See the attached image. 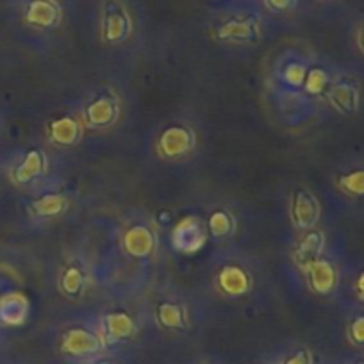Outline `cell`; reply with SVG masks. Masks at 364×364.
Masks as SVG:
<instances>
[{"label": "cell", "instance_id": "obj_23", "mask_svg": "<svg viewBox=\"0 0 364 364\" xmlns=\"http://www.w3.org/2000/svg\"><path fill=\"white\" fill-rule=\"evenodd\" d=\"M331 75L325 68L321 66H314V68H309L306 73V79H304L302 90L306 91L307 95L311 97H321L325 95L327 87L331 86Z\"/></svg>", "mask_w": 364, "mask_h": 364}, {"label": "cell", "instance_id": "obj_20", "mask_svg": "<svg viewBox=\"0 0 364 364\" xmlns=\"http://www.w3.org/2000/svg\"><path fill=\"white\" fill-rule=\"evenodd\" d=\"M102 327L106 338L113 343L132 338L136 332L134 318L127 311H113V313H107L104 316Z\"/></svg>", "mask_w": 364, "mask_h": 364}, {"label": "cell", "instance_id": "obj_4", "mask_svg": "<svg viewBox=\"0 0 364 364\" xmlns=\"http://www.w3.org/2000/svg\"><path fill=\"white\" fill-rule=\"evenodd\" d=\"M198 136L191 125L171 124L159 132L156 139V154L164 161H178L197 149Z\"/></svg>", "mask_w": 364, "mask_h": 364}, {"label": "cell", "instance_id": "obj_25", "mask_svg": "<svg viewBox=\"0 0 364 364\" xmlns=\"http://www.w3.org/2000/svg\"><path fill=\"white\" fill-rule=\"evenodd\" d=\"M266 11L281 15V13H289L296 8L299 0H261Z\"/></svg>", "mask_w": 364, "mask_h": 364}, {"label": "cell", "instance_id": "obj_28", "mask_svg": "<svg viewBox=\"0 0 364 364\" xmlns=\"http://www.w3.org/2000/svg\"><path fill=\"white\" fill-rule=\"evenodd\" d=\"M355 293H357V299H359V300L364 299V273L363 272H360L359 275H357Z\"/></svg>", "mask_w": 364, "mask_h": 364}, {"label": "cell", "instance_id": "obj_6", "mask_svg": "<svg viewBox=\"0 0 364 364\" xmlns=\"http://www.w3.org/2000/svg\"><path fill=\"white\" fill-rule=\"evenodd\" d=\"M65 18L61 0H23L22 22L36 31L58 29Z\"/></svg>", "mask_w": 364, "mask_h": 364}, {"label": "cell", "instance_id": "obj_13", "mask_svg": "<svg viewBox=\"0 0 364 364\" xmlns=\"http://www.w3.org/2000/svg\"><path fill=\"white\" fill-rule=\"evenodd\" d=\"M102 348V339L99 334L86 327H72L63 334L61 352L72 357L91 355Z\"/></svg>", "mask_w": 364, "mask_h": 364}, {"label": "cell", "instance_id": "obj_21", "mask_svg": "<svg viewBox=\"0 0 364 364\" xmlns=\"http://www.w3.org/2000/svg\"><path fill=\"white\" fill-rule=\"evenodd\" d=\"M205 227H208V234L213 240L225 241L234 236L237 222L236 216L232 215V211H229L227 208H216L213 209L211 215H209Z\"/></svg>", "mask_w": 364, "mask_h": 364}, {"label": "cell", "instance_id": "obj_11", "mask_svg": "<svg viewBox=\"0 0 364 364\" xmlns=\"http://www.w3.org/2000/svg\"><path fill=\"white\" fill-rule=\"evenodd\" d=\"M325 97L328 104L345 117H352L360 107V91L357 84L350 79L332 80L331 86L325 91Z\"/></svg>", "mask_w": 364, "mask_h": 364}, {"label": "cell", "instance_id": "obj_9", "mask_svg": "<svg viewBox=\"0 0 364 364\" xmlns=\"http://www.w3.org/2000/svg\"><path fill=\"white\" fill-rule=\"evenodd\" d=\"M325 243H327V240H325V232L321 229L313 227V229L304 230L291 250V259L296 268L300 272H306L313 262L321 259L325 252Z\"/></svg>", "mask_w": 364, "mask_h": 364}, {"label": "cell", "instance_id": "obj_27", "mask_svg": "<svg viewBox=\"0 0 364 364\" xmlns=\"http://www.w3.org/2000/svg\"><path fill=\"white\" fill-rule=\"evenodd\" d=\"M313 357H311V352L307 348H302L299 350V352H295L293 355H289L288 359L284 360V364H311L313 363Z\"/></svg>", "mask_w": 364, "mask_h": 364}, {"label": "cell", "instance_id": "obj_32", "mask_svg": "<svg viewBox=\"0 0 364 364\" xmlns=\"http://www.w3.org/2000/svg\"><path fill=\"white\" fill-rule=\"evenodd\" d=\"M211 2H220V0H211Z\"/></svg>", "mask_w": 364, "mask_h": 364}, {"label": "cell", "instance_id": "obj_18", "mask_svg": "<svg viewBox=\"0 0 364 364\" xmlns=\"http://www.w3.org/2000/svg\"><path fill=\"white\" fill-rule=\"evenodd\" d=\"M68 208L70 200L65 193H45L31 202L29 213L36 220H50L65 215Z\"/></svg>", "mask_w": 364, "mask_h": 364}, {"label": "cell", "instance_id": "obj_15", "mask_svg": "<svg viewBox=\"0 0 364 364\" xmlns=\"http://www.w3.org/2000/svg\"><path fill=\"white\" fill-rule=\"evenodd\" d=\"M87 269L77 259H70L59 272L58 289L65 299L79 300L86 293L87 288Z\"/></svg>", "mask_w": 364, "mask_h": 364}, {"label": "cell", "instance_id": "obj_1", "mask_svg": "<svg viewBox=\"0 0 364 364\" xmlns=\"http://www.w3.org/2000/svg\"><path fill=\"white\" fill-rule=\"evenodd\" d=\"M136 31V18L127 0H100L99 38L107 47L127 43Z\"/></svg>", "mask_w": 364, "mask_h": 364}, {"label": "cell", "instance_id": "obj_19", "mask_svg": "<svg viewBox=\"0 0 364 364\" xmlns=\"http://www.w3.org/2000/svg\"><path fill=\"white\" fill-rule=\"evenodd\" d=\"M156 321L166 331H184L190 325V314L182 304L164 300L156 306Z\"/></svg>", "mask_w": 364, "mask_h": 364}, {"label": "cell", "instance_id": "obj_8", "mask_svg": "<svg viewBox=\"0 0 364 364\" xmlns=\"http://www.w3.org/2000/svg\"><path fill=\"white\" fill-rule=\"evenodd\" d=\"M216 289L222 293L223 296L229 299H241L247 296L254 288V277L245 266L237 264V262H229L223 264L216 273Z\"/></svg>", "mask_w": 364, "mask_h": 364}, {"label": "cell", "instance_id": "obj_2", "mask_svg": "<svg viewBox=\"0 0 364 364\" xmlns=\"http://www.w3.org/2000/svg\"><path fill=\"white\" fill-rule=\"evenodd\" d=\"M211 36L220 43L254 45L262 38L261 16L255 13L237 11L227 15L213 27Z\"/></svg>", "mask_w": 364, "mask_h": 364}, {"label": "cell", "instance_id": "obj_29", "mask_svg": "<svg viewBox=\"0 0 364 364\" xmlns=\"http://www.w3.org/2000/svg\"><path fill=\"white\" fill-rule=\"evenodd\" d=\"M357 48L363 54V26H359V29H357Z\"/></svg>", "mask_w": 364, "mask_h": 364}, {"label": "cell", "instance_id": "obj_5", "mask_svg": "<svg viewBox=\"0 0 364 364\" xmlns=\"http://www.w3.org/2000/svg\"><path fill=\"white\" fill-rule=\"evenodd\" d=\"M171 247L175 252L193 255L205 247L209 240L205 222L197 215L182 216L171 229Z\"/></svg>", "mask_w": 364, "mask_h": 364}, {"label": "cell", "instance_id": "obj_10", "mask_svg": "<svg viewBox=\"0 0 364 364\" xmlns=\"http://www.w3.org/2000/svg\"><path fill=\"white\" fill-rule=\"evenodd\" d=\"M157 237L156 232L146 223L129 225L122 234V247L125 254L134 259H146L156 252Z\"/></svg>", "mask_w": 364, "mask_h": 364}, {"label": "cell", "instance_id": "obj_22", "mask_svg": "<svg viewBox=\"0 0 364 364\" xmlns=\"http://www.w3.org/2000/svg\"><path fill=\"white\" fill-rule=\"evenodd\" d=\"M336 186L341 193L346 197L359 198L364 195V171L363 168H355V170L345 171L336 177Z\"/></svg>", "mask_w": 364, "mask_h": 364}, {"label": "cell", "instance_id": "obj_3", "mask_svg": "<svg viewBox=\"0 0 364 364\" xmlns=\"http://www.w3.org/2000/svg\"><path fill=\"white\" fill-rule=\"evenodd\" d=\"M122 114V99L113 87L99 91L84 104L80 111V124L90 131H106L117 125Z\"/></svg>", "mask_w": 364, "mask_h": 364}, {"label": "cell", "instance_id": "obj_7", "mask_svg": "<svg viewBox=\"0 0 364 364\" xmlns=\"http://www.w3.org/2000/svg\"><path fill=\"white\" fill-rule=\"evenodd\" d=\"M320 218L321 205L316 195L304 186L293 190L291 198H289V220H291L293 227L304 232V230L316 227Z\"/></svg>", "mask_w": 364, "mask_h": 364}, {"label": "cell", "instance_id": "obj_14", "mask_svg": "<svg viewBox=\"0 0 364 364\" xmlns=\"http://www.w3.org/2000/svg\"><path fill=\"white\" fill-rule=\"evenodd\" d=\"M48 170V157L43 149L40 146H31L26 154H23L22 161L13 168L11 178L16 186H26L29 182L36 181V178L43 177Z\"/></svg>", "mask_w": 364, "mask_h": 364}, {"label": "cell", "instance_id": "obj_12", "mask_svg": "<svg viewBox=\"0 0 364 364\" xmlns=\"http://www.w3.org/2000/svg\"><path fill=\"white\" fill-rule=\"evenodd\" d=\"M304 273H306L307 286H309L311 293H314L318 296L332 295L339 284L338 268L323 257L313 262Z\"/></svg>", "mask_w": 364, "mask_h": 364}, {"label": "cell", "instance_id": "obj_26", "mask_svg": "<svg viewBox=\"0 0 364 364\" xmlns=\"http://www.w3.org/2000/svg\"><path fill=\"white\" fill-rule=\"evenodd\" d=\"M348 339L353 345L360 346L364 343V316L357 314L348 323Z\"/></svg>", "mask_w": 364, "mask_h": 364}, {"label": "cell", "instance_id": "obj_33", "mask_svg": "<svg viewBox=\"0 0 364 364\" xmlns=\"http://www.w3.org/2000/svg\"><path fill=\"white\" fill-rule=\"evenodd\" d=\"M359 364H363V363H359Z\"/></svg>", "mask_w": 364, "mask_h": 364}, {"label": "cell", "instance_id": "obj_16", "mask_svg": "<svg viewBox=\"0 0 364 364\" xmlns=\"http://www.w3.org/2000/svg\"><path fill=\"white\" fill-rule=\"evenodd\" d=\"M84 127L80 120L72 114H59L47 124V138L55 146H73L82 138Z\"/></svg>", "mask_w": 364, "mask_h": 364}, {"label": "cell", "instance_id": "obj_17", "mask_svg": "<svg viewBox=\"0 0 364 364\" xmlns=\"http://www.w3.org/2000/svg\"><path fill=\"white\" fill-rule=\"evenodd\" d=\"M31 313L29 296L23 291L13 289L0 295V321L8 327H20L27 321Z\"/></svg>", "mask_w": 364, "mask_h": 364}, {"label": "cell", "instance_id": "obj_24", "mask_svg": "<svg viewBox=\"0 0 364 364\" xmlns=\"http://www.w3.org/2000/svg\"><path fill=\"white\" fill-rule=\"evenodd\" d=\"M307 66L300 61H289L284 65L281 72V79L286 86L289 87H302L304 79H306Z\"/></svg>", "mask_w": 364, "mask_h": 364}, {"label": "cell", "instance_id": "obj_30", "mask_svg": "<svg viewBox=\"0 0 364 364\" xmlns=\"http://www.w3.org/2000/svg\"><path fill=\"white\" fill-rule=\"evenodd\" d=\"M99 364H113V363H109V360H100Z\"/></svg>", "mask_w": 364, "mask_h": 364}, {"label": "cell", "instance_id": "obj_31", "mask_svg": "<svg viewBox=\"0 0 364 364\" xmlns=\"http://www.w3.org/2000/svg\"><path fill=\"white\" fill-rule=\"evenodd\" d=\"M318 2H331V0H318Z\"/></svg>", "mask_w": 364, "mask_h": 364}]
</instances>
